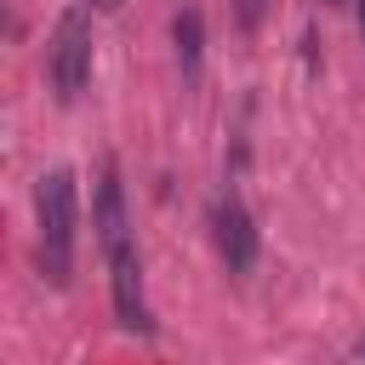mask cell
Here are the masks:
<instances>
[{
	"label": "cell",
	"mask_w": 365,
	"mask_h": 365,
	"mask_svg": "<svg viewBox=\"0 0 365 365\" xmlns=\"http://www.w3.org/2000/svg\"><path fill=\"white\" fill-rule=\"evenodd\" d=\"M359 34H365V0H359Z\"/></svg>",
	"instance_id": "9c48e42d"
},
{
	"label": "cell",
	"mask_w": 365,
	"mask_h": 365,
	"mask_svg": "<svg viewBox=\"0 0 365 365\" xmlns=\"http://www.w3.org/2000/svg\"><path fill=\"white\" fill-rule=\"evenodd\" d=\"M34 217H40V274L51 285H68V268H74V217H80L74 171H46L40 177Z\"/></svg>",
	"instance_id": "6da1fadb"
},
{
	"label": "cell",
	"mask_w": 365,
	"mask_h": 365,
	"mask_svg": "<svg viewBox=\"0 0 365 365\" xmlns=\"http://www.w3.org/2000/svg\"><path fill=\"white\" fill-rule=\"evenodd\" d=\"M91 222H97V240H103V245L131 240V228H125V182H120V165H114V160H103V171H97Z\"/></svg>",
	"instance_id": "5b68a950"
},
{
	"label": "cell",
	"mask_w": 365,
	"mask_h": 365,
	"mask_svg": "<svg viewBox=\"0 0 365 365\" xmlns=\"http://www.w3.org/2000/svg\"><path fill=\"white\" fill-rule=\"evenodd\" d=\"M91 6H103V11H114V6H120V0H91Z\"/></svg>",
	"instance_id": "ba28073f"
},
{
	"label": "cell",
	"mask_w": 365,
	"mask_h": 365,
	"mask_svg": "<svg viewBox=\"0 0 365 365\" xmlns=\"http://www.w3.org/2000/svg\"><path fill=\"white\" fill-rule=\"evenodd\" d=\"M103 257H108V285H114V314H120V325H125V331H148L154 319H148V302H143L137 245H131V240H114V245H103Z\"/></svg>",
	"instance_id": "3957f363"
},
{
	"label": "cell",
	"mask_w": 365,
	"mask_h": 365,
	"mask_svg": "<svg viewBox=\"0 0 365 365\" xmlns=\"http://www.w3.org/2000/svg\"><path fill=\"white\" fill-rule=\"evenodd\" d=\"M211 240H217V257L228 262V274H251V262H257V222H251V211L234 194H222L211 205Z\"/></svg>",
	"instance_id": "277c9868"
},
{
	"label": "cell",
	"mask_w": 365,
	"mask_h": 365,
	"mask_svg": "<svg viewBox=\"0 0 365 365\" xmlns=\"http://www.w3.org/2000/svg\"><path fill=\"white\" fill-rule=\"evenodd\" d=\"M46 68H51V86L63 103H74L91 80V23L86 11H63L57 29H51V46H46Z\"/></svg>",
	"instance_id": "7a4b0ae2"
},
{
	"label": "cell",
	"mask_w": 365,
	"mask_h": 365,
	"mask_svg": "<svg viewBox=\"0 0 365 365\" xmlns=\"http://www.w3.org/2000/svg\"><path fill=\"white\" fill-rule=\"evenodd\" d=\"M257 17H262V0H240V23H245V29H251V23H257Z\"/></svg>",
	"instance_id": "52a82bcc"
},
{
	"label": "cell",
	"mask_w": 365,
	"mask_h": 365,
	"mask_svg": "<svg viewBox=\"0 0 365 365\" xmlns=\"http://www.w3.org/2000/svg\"><path fill=\"white\" fill-rule=\"evenodd\" d=\"M200 11L194 6H182L177 11V23H171V34H177V63H182V74H200Z\"/></svg>",
	"instance_id": "8992f818"
}]
</instances>
